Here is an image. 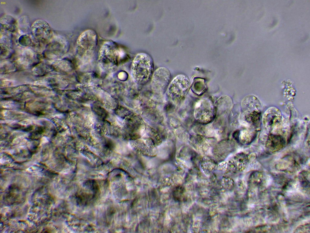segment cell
Masks as SVG:
<instances>
[{"instance_id": "obj_1", "label": "cell", "mask_w": 310, "mask_h": 233, "mask_svg": "<svg viewBox=\"0 0 310 233\" xmlns=\"http://www.w3.org/2000/svg\"><path fill=\"white\" fill-rule=\"evenodd\" d=\"M154 69L152 58L146 53L138 54L131 67V76L134 81L139 85H144L151 79Z\"/></svg>"}, {"instance_id": "obj_2", "label": "cell", "mask_w": 310, "mask_h": 233, "mask_svg": "<svg viewBox=\"0 0 310 233\" xmlns=\"http://www.w3.org/2000/svg\"><path fill=\"white\" fill-rule=\"evenodd\" d=\"M190 84L189 79L186 76H177L170 83L167 90L168 98L175 104L179 103L187 94Z\"/></svg>"}, {"instance_id": "obj_3", "label": "cell", "mask_w": 310, "mask_h": 233, "mask_svg": "<svg viewBox=\"0 0 310 233\" xmlns=\"http://www.w3.org/2000/svg\"><path fill=\"white\" fill-rule=\"evenodd\" d=\"M97 42V36L95 31L91 29L87 30L79 37L76 51L79 54H89L94 50Z\"/></svg>"}, {"instance_id": "obj_4", "label": "cell", "mask_w": 310, "mask_h": 233, "mask_svg": "<svg viewBox=\"0 0 310 233\" xmlns=\"http://www.w3.org/2000/svg\"><path fill=\"white\" fill-rule=\"evenodd\" d=\"M171 75L167 68L161 67L153 73L151 78V84L153 90L158 94H163L167 90L170 82Z\"/></svg>"}, {"instance_id": "obj_5", "label": "cell", "mask_w": 310, "mask_h": 233, "mask_svg": "<svg viewBox=\"0 0 310 233\" xmlns=\"http://www.w3.org/2000/svg\"><path fill=\"white\" fill-rule=\"evenodd\" d=\"M282 121L280 111L278 108L273 107L266 110L262 118L263 127L269 132L277 129L281 125Z\"/></svg>"}, {"instance_id": "obj_6", "label": "cell", "mask_w": 310, "mask_h": 233, "mask_svg": "<svg viewBox=\"0 0 310 233\" xmlns=\"http://www.w3.org/2000/svg\"><path fill=\"white\" fill-rule=\"evenodd\" d=\"M31 31L35 39L41 42H45L52 36V31L48 24L45 21L39 20L33 24Z\"/></svg>"}, {"instance_id": "obj_7", "label": "cell", "mask_w": 310, "mask_h": 233, "mask_svg": "<svg viewBox=\"0 0 310 233\" xmlns=\"http://www.w3.org/2000/svg\"><path fill=\"white\" fill-rule=\"evenodd\" d=\"M195 114L200 120H208L212 117L214 108L211 102L207 99H202L196 105Z\"/></svg>"}, {"instance_id": "obj_8", "label": "cell", "mask_w": 310, "mask_h": 233, "mask_svg": "<svg viewBox=\"0 0 310 233\" xmlns=\"http://www.w3.org/2000/svg\"><path fill=\"white\" fill-rule=\"evenodd\" d=\"M285 144V140L282 137L279 135L272 134L268 137L266 146L269 151L275 152L281 149Z\"/></svg>"}, {"instance_id": "obj_9", "label": "cell", "mask_w": 310, "mask_h": 233, "mask_svg": "<svg viewBox=\"0 0 310 233\" xmlns=\"http://www.w3.org/2000/svg\"><path fill=\"white\" fill-rule=\"evenodd\" d=\"M249 119L250 123L254 126L257 125L260 121L261 114L257 110H254L249 114Z\"/></svg>"}, {"instance_id": "obj_10", "label": "cell", "mask_w": 310, "mask_h": 233, "mask_svg": "<svg viewBox=\"0 0 310 233\" xmlns=\"http://www.w3.org/2000/svg\"><path fill=\"white\" fill-rule=\"evenodd\" d=\"M294 232H310L309 224L301 225L296 228Z\"/></svg>"}]
</instances>
